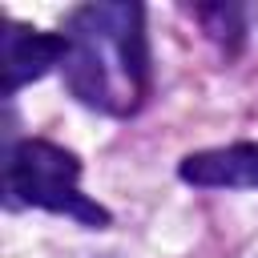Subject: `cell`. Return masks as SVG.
I'll return each instance as SVG.
<instances>
[{
    "label": "cell",
    "instance_id": "cell-1",
    "mask_svg": "<svg viewBox=\"0 0 258 258\" xmlns=\"http://www.w3.org/2000/svg\"><path fill=\"white\" fill-rule=\"evenodd\" d=\"M121 20L125 4H85L69 16L64 32V85L81 105L101 113H129L141 101L121 64Z\"/></svg>",
    "mask_w": 258,
    "mask_h": 258
},
{
    "label": "cell",
    "instance_id": "cell-2",
    "mask_svg": "<svg viewBox=\"0 0 258 258\" xmlns=\"http://www.w3.org/2000/svg\"><path fill=\"white\" fill-rule=\"evenodd\" d=\"M4 185L12 202L77 218L93 230H105L113 218L105 206H97L89 194H81V161L64 145H52L44 137H24L4 157Z\"/></svg>",
    "mask_w": 258,
    "mask_h": 258
},
{
    "label": "cell",
    "instance_id": "cell-3",
    "mask_svg": "<svg viewBox=\"0 0 258 258\" xmlns=\"http://www.w3.org/2000/svg\"><path fill=\"white\" fill-rule=\"evenodd\" d=\"M64 56H69V36L64 32H40V28H24L16 20H4V32H0L4 97H12L28 81H40Z\"/></svg>",
    "mask_w": 258,
    "mask_h": 258
},
{
    "label": "cell",
    "instance_id": "cell-4",
    "mask_svg": "<svg viewBox=\"0 0 258 258\" xmlns=\"http://www.w3.org/2000/svg\"><path fill=\"white\" fill-rule=\"evenodd\" d=\"M177 177L198 189H258V141L185 153Z\"/></svg>",
    "mask_w": 258,
    "mask_h": 258
},
{
    "label": "cell",
    "instance_id": "cell-5",
    "mask_svg": "<svg viewBox=\"0 0 258 258\" xmlns=\"http://www.w3.org/2000/svg\"><path fill=\"white\" fill-rule=\"evenodd\" d=\"M198 16H202V20H218V24H210V32H214L218 40H226V32H230V40L238 44V36H242V12H238V8L218 4V8H202Z\"/></svg>",
    "mask_w": 258,
    "mask_h": 258
}]
</instances>
